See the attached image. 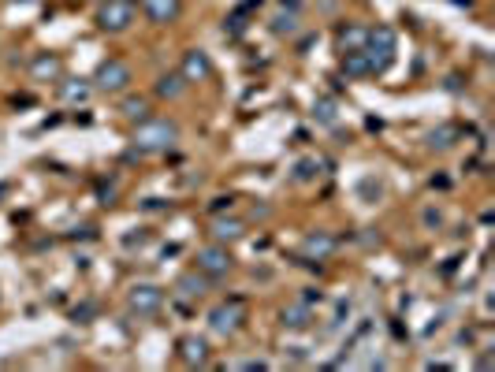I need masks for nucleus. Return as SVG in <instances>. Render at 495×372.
<instances>
[{"label": "nucleus", "mask_w": 495, "mask_h": 372, "mask_svg": "<svg viewBox=\"0 0 495 372\" xmlns=\"http://www.w3.org/2000/svg\"><path fill=\"white\" fill-rule=\"evenodd\" d=\"M272 30L276 34H294V30H298V15H276V23H272Z\"/></svg>", "instance_id": "21"}, {"label": "nucleus", "mask_w": 495, "mask_h": 372, "mask_svg": "<svg viewBox=\"0 0 495 372\" xmlns=\"http://www.w3.org/2000/svg\"><path fill=\"white\" fill-rule=\"evenodd\" d=\"M130 23H135V0H105V4L97 8V26L101 30L120 34Z\"/></svg>", "instance_id": "2"}, {"label": "nucleus", "mask_w": 495, "mask_h": 372, "mask_svg": "<svg viewBox=\"0 0 495 372\" xmlns=\"http://www.w3.org/2000/svg\"><path fill=\"white\" fill-rule=\"evenodd\" d=\"M97 90H105V93H120V90H127V83H130V68L123 60H105L101 68H97Z\"/></svg>", "instance_id": "5"}, {"label": "nucleus", "mask_w": 495, "mask_h": 372, "mask_svg": "<svg viewBox=\"0 0 495 372\" xmlns=\"http://www.w3.org/2000/svg\"><path fill=\"white\" fill-rule=\"evenodd\" d=\"M332 250H335V238L328 231H317L306 238V253H313V257H332Z\"/></svg>", "instance_id": "15"}, {"label": "nucleus", "mask_w": 495, "mask_h": 372, "mask_svg": "<svg viewBox=\"0 0 495 372\" xmlns=\"http://www.w3.org/2000/svg\"><path fill=\"white\" fill-rule=\"evenodd\" d=\"M209 75H212L209 53H202V48H190V53L183 56V78H187V83H205Z\"/></svg>", "instance_id": "7"}, {"label": "nucleus", "mask_w": 495, "mask_h": 372, "mask_svg": "<svg viewBox=\"0 0 495 372\" xmlns=\"http://www.w3.org/2000/svg\"><path fill=\"white\" fill-rule=\"evenodd\" d=\"M30 75H34L38 83H53V78H60V60L53 53H38L34 63H30Z\"/></svg>", "instance_id": "11"}, {"label": "nucleus", "mask_w": 495, "mask_h": 372, "mask_svg": "<svg viewBox=\"0 0 495 372\" xmlns=\"http://www.w3.org/2000/svg\"><path fill=\"white\" fill-rule=\"evenodd\" d=\"M313 116H317L324 127H332L335 123V101H332V97H321V101L313 105Z\"/></svg>", "instance_id": "20"}, {"label": "nucleus", "mask_w": 495, "mask_h": 372, "mask_svg": "<svg viewBox=\"0 0 495 372\" xmlns=\"http://www.w3.org/2000/svg\"><path fill=\"white\" fill-rule=\"evenodd\" d=\"M179 354H183V361H187V365H205V361H209V346H205V339H194V335L179 339Z\"/></svg>", "instance_id": "13"}, {"label": "nucleus", "mask_w": 495, "mask_h": 372, "mask_svg": "<svg viewBox=\"0 0 495 372\" xmlns=\"http://www.w3.org/2000/svg\"><path fill=\"white\" fill-rule=\"evenodd\" d=\"M242 317H246V309H242V302H239V298L220 302L217 309L209 313V328L217 331V335H235L239 324H242Z\"/></svg>", "instance_id": "3"}, {"label": "nucleus", "mask_w": 495, "mask_h": 372, "mask_svg": "<svg viewBox=\"0 0 495 372\" xmlns=\"http://www.w3.org/2000/svg\"><path fill=\"white\" fill-rule=\"evenodd\" d=\"M421 223H424V228H443V213H439V208H424Z\"/></svg>", "instance_id": "23"}, {"label": "nucleus", "mask_w": 495, "mask_h": 372, "mask_svg": "<svg viewBox=\"0 0 495 372\" xmlns=\"http://www.w3.org/2000/svg\"><path fill=\"white\" fill-rule=\"evenodd\" d=\"M179 142V123L175 119H138L135 127V149L138 153H168Z\"/></svg>", "instance_id": "1"}, {"label": "nucleus", "mask_w": 495, "mask_h": 372, "mask_svg": "<svg viewBox=\"0 0 495 372\" xmlns=\"http://www.w3.org/2000/svg\"><path fill=\"white\" fill-rule=\"evenodd\" d=\"M313 175H317V160H298V164H294V179L298 183H309Z\"/></svg>", "instance_id": "22"}, {"label": "nucleus", "mask_w": 495, "mask_h": 372, "mask_svg": "<svg viewBox=\"0 0 495 372\" xmlns=\"http://www.w3.org/2000/svg\"><path fill=\"white\" fill-rule=\"evenodd\" d=\"M179 11H183V0H145V15H150V23H157V26L175 23Z\"/></svg>", "instance_id": "8"}, {"label": "nucleus", "mask_w": 495, "mask_h": 372, "mask_svg": "<svg viewBox=\"0 0 495 372\" xmlns=\"http://www.w3.org/2000/svg\"><path fill=\"white\" fill-rule=\"evenodd\" d=\"M220 208H231V198H217V201H212V213H220Z\"/></svg>", "instance_id": "25"}, {"label": "nucleus", "mask_w": 495, "mask_h": 372, "mask_svg": "<svg viewBox=\"0 0 495 372\" xmlns=\"http://www.w3.org/2000/svg\"><path fill=\"white\" fill-rule=\"evenodd\" d=\"M451 134H454V131H451V127H443V131H439V134H432V142H428V145H432V149H436V145H439V149H447V145H451L447 138H451Z\"/></svg>", "instance_id": "24"}, {"label": "nucleus", "mask_w": 495, "mask_h": 372, "mask_svg": "<svg viewBox=\"0 0 495 372\" xmlns=\"http://www.w3.org/2000/svg\"><path fill=\"white\" fill-rule=\"evenodd\" d=\"M283 328H294V331H302V328H309L313 324V309H309V302H294V305H287L283 313Z\"/></svg>", "instance_id": "12"}, {"label": "nucleus", "mask_w": 495, "mask_h": 372, "mask_svg": "<svg viewBox=\"0 0 495 372\" xmlns=\"http://www.w3.org/2000/svg\"><path fill=\"white\" fill-rule=\"evenodd\" d=\"M160 302H164V290L153 287V283H138V287H130V309L135 313H157L160 309Z\"/></svg>", "instance_id": "6"}, {"label": "nucleus", "mask_w": 495, "mask_h": 372, "mask_svg": "<svg viewBox=\"0 0 495 372\" xmlns=\"http://www.w3.org/2000/svg\"><path fill=\"white\" fill-rule=\"evenodd\" d=\"M242 220H217L212 223V235H217V242H235V238H242Z\"/></svg>", "instance_id": "16"}, {"label": "nucleus", "mask_w": 495, "mask_h": 372, "mask_svg": "<svg viewBox=\"0 0 495 372\" xmlns=\"http://www.w3.org/2000/svg\"><path fill=\"white\" fill-rule=\"evenodd\" d=\"M365 38H369V30H365V26H343V30H339V48H343V53L365 48Z\"/></svg>", "instance_id": "14"}, {"label": "nucleus", "mask_w": 495, "mask_h": 372, "mask_svg": "<svg viewBox=\"0 0 495 372\" xmlns=\"http://www.w3.org/2000/svg\"><path fill=\"white\" fill-rule=\"evenodd\" d=\"M120 112H123V116L127 119H145V116H150V97H127V101L120 105Z\"/></svg>", "instance_id": "17"}, {"label": "nucleus", "mask_w": 495, "mask_h": 372, "mask_svg": "<svg viewBox=\"0 0 495 372\" xmlns=\"http://www.w3.org/2000/svg\"><path fill=\"white\" fill-rule=\"evenodd\" d=\"M179 290H183L187 298H202V294H205V280L194 276V272H187V276L179 280Z\"/></svg>", "instance_id": "19"}, {"label": "nucleus", "mask_w": 495, "mask_h": 372, "mask_svg": "<svg viewBox=\"0 0 495 372\" xmlns=\"http://www.w3.org/2000/svg\"><path fill=\"white\" fill-rule=\"evenodd\" d=\"M343 71L350 78H361V75H372V56L365 48H354V53H343Z\"/></svg>", "instance_id": "10"}, {"label": "nucleus", "mask_w": 495, "mask_h": 372, "mask_svg": "<svg viewBox=\"0 0 495 372\" xmlns=\"http://www.w3.org/2000/svg\"><path fill=\"white\" fill-rule=\"evenodd\" d=\"M63 101H68V105H86L90 101V86L86 83H82V78H78V83H63Z\"/></svg>", "instance_id": "18"}, {"label": "nucleus", "mask_w": 495, "mask_h": 372, "mask_svg": "<svg viewBox=\"0 0 495 372\" xmlns=\"http://www.w3.org/2000/svg\"><path fill=\"white\" fill-rule=\"evenodd\" d=\"M187 78H183V71H172V75H160L157 78V97L160 101H179V97L187 93Z\"/></svg>", "instance_id": "9"}, {"label": "nucleus", "mask_w": 495, "mask_h": 372, "mask_svg": "<svg viewBox=\"0 0 495 372\" xmlns=\"http://www.w3.org/2000/svg\"><path fill=\"white\" fill-rule=\"evenodd\" d=\"M231 265H235V261H231L227 246H220V242H212V246H202V250H197V268H202L205 276H212V280L227 276Z\"/></svg>", "instance_id": "4"}]
</instances>
